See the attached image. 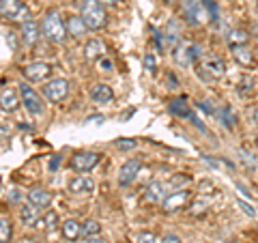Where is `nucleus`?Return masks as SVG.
I'll return each instance as SVG.
<instances>
[{"instance_id":"obj_9","label":"nucleus","mask_w":258,"mask_h":243,"mask_svg":"<svg viewBox=\"0 0 258 243\" xmlns=\"http://www.w3.org/2000/svg\"><path fill=\"white\" fill-rule=\"evenodd\" d=\"M22 76L26 78L28 82H43V80H47L52 76V65L43 63V60L24 65V67H22Z\"/></svg>"},{"instance_id":"obj_5","label":"nucleus","mask_w":258,"mask_h":243,"mask_svg":"<svg viewBox=\"0 0 258 243\" xmlns=\"http://www.w3.org/2000/svg\"><path fill=\"white\" fill-rule=\"evenodd\" d=\"M183 15L191 26H203L209 22V13L205 9L203 0H183Z\"/></svg>"},{"instance_id":"obj_10","label":"nucleus","mask_w":258,"mask_h":243,"mask_svg":"<svg viewBox=\"0 0 258 243\" xmlns=\"http://www.w3.org/2000/svg\"><path fill=\"white\" fill-rule=\"evenodd\" d=\"M187 200H189V192L187 190L172 192V194H168V196L161 200V209H164V213H174V211H179L181 207H185V202Z\"/></svg>"},{"instance_id":"obj_41","label":"nucleus","mask_w":258,"mask_h":243,"mask_svg":"<svg viewBox=\"0 0 258 243\" xmlns=\"http://www.w3.org/2000/svg\"><path fill=\"white\" fill-rule=\"evenodd\" d=\"M237 188L241 190V194H243V196H247V198H252V196H249V190H245V188H243V185H237Z\"/></svg>"},{"instance_id":"obj_44","label":"nucleus","mask_w":258,"mask_h":243,"mask_svg":"<svg viewBox=\"0 0 258 243\" xmlns=\"http://www.w3.org/2000/svg\"><path fill=\"white\" fill-rule=\"evenodd\" d=\"M254 120H256V125H258V106H256V110H254Z\"/></svg>"},{"instance_id":"obj_33","label":"nucleus","mask_w":258,"mask_h":243,"mask_svg":"<svg viewBox=\"0 0 258 243\" xmlns=\"http://www.w3.org/2000/svg\"><path fill=\"white\" fill-rule=\"evenodd\" d=\"M144 67L149 69V74H155V71H157V63H155V56H153L151 52H149L147 56H144Z\"/></svg>"},{"instance_id":"obj_21","label":"nucleus","mask_w":258,"mask_h":243,"mask_svg":"<svg viewBox=\"0 0 258 243\" xmlns=\"http://www.w3.org/2000/svg\"><path fill=\"white\" fill-rule=\"evenodd\" d=\"M168 108H170V114H174L176 118H187V120H191V116H194L189 103L185 101V99H172Z\"/></svg>"},{"instance_id":"obj_11","label":"nucleus","mask_w":258,"mask_h":243,"mask_svg":"<svg viewBox=\"0 0 258 243\" xmlns=\"http://www.w3.org/2000/svg\"><path fill=\"white\" fill-rule=\"evenodd\" d=\"M140 161L138 159H129L123 164V168H120V172H118V185L120 188H127V185H132L136 181V176H138L140 172Z\"/></svg>"},{"instance_id":"obj_17","label":"nucleus","mask_w":258,"mask_h":243,"mask_svg":"<svg viewBox=\"0 0 258 243\" xmlns=\"http://www.w3.org/2000/svg\"><path fill=\"white\" fill-rule=\"evenodd\" d=\"M95 190V181L91 176H74L69 181V192L74 194H91Z\"/></svg>"},{"instance_id":"obj_30","label":"nucleus","mask_w":258,"mask_h":243,"mask_svg":"<svg viewBox=\"0 0 258 243\" xmlns=\"http://www.w3.org/2000/svg\"><path fill=\"white\" fill-rule=\"evenodd\" d=\"M203 5H205V9L209 13V20H211V22L220 20V7H217L215 0H203Z\"/></svg>"},{"instance_id":"obj_7","label":"nucleus","mask_w":258,"mask_h":243,"mask_svg":"<svg viewBox=\"0 0 258 243\" xmlns=\"http://www.w3.org/2000/svg\"><path fill=\"white\" fill-rule=\"evenodd\" d=\"M101 159H103V153H95V151H78L76 155L71 157L69 166H71V170H76V172H88V170H93Z\"/></svg>"},{"instance_id":"obj_32","label":"nucleus","mask_w":258,"mask_h":243,"mask_svg":"<svg viewBox=\"0 0 258 243\" xmlns=\"http://www.w3.org/2000/svg\"><path fill=\"white\" fill-rule=\"evenodd\" d=\"M138 243H161V237H155L153 232H140Z\"/></svg>"},{"instance_id":"obj_27","label":"nucleus","mask_w":258,"mask_h":243,"mask_svg":"<svg viewBox=\"0 0 258 243\" xmlns=\"http://www.w3.org/2000/svg\"><path fill=\"white\" fill-rule=\"evenodd\" d=\"M13 224L9 217H0V243H11Z\"/></svg>"},{"instance_id":"obj_22","label":"nucleus","mask_w":258,"mask_h":243,"mask_svg":"<svg viewBox=\"0 0 258 243\" xmlns=\"http://www.w3.org/2000/svg\"><path fill=\"white\" fill-rule=\"evenodd\" d=\"M103 52H106V47H103L101 39H91V41H86V45H84V54H86L88 60L103 58Z\"/></svg>"},{"instance_id":"obj_12","label":"nucleus","mask_w":258,"mask_h":243,"mask_svg":"<svg viewBox=\"0 0 258 243\" xmlns=\"http://www.w3.org/2000/svg\"><path fill=\"white\" fill-rule=\"evenodd\" d=\"M28 202L32 207H37L39 211H41V209H47L50 207V202H52V192L43 190V188H32L28 192Z\"/></svg>"},{"instance_id":"obj_4","label":"nucleus","mask_w":258,"mask_h":243,"mask_svg":"<svg viewBox=\"0 0 258 243\" xmlns=\"http://www.w3.org/2000/svg\"><path fill=\"white\" fill-rule=\"evenodd\" d=\"M0 18L13 24H24L30 20V9L22 0H0Z\"/></svg>"},{"instance_id":"obj_24","label":"nucleus","mask_w":258,"mask_h":243,"mask_svg":"<svg viewBox=\"0 0 258 243\" xmlns=\"http://www.w3.org/2000/svg\"><path fill=\"white\" fill-rule=\"evenodd\" d=\"M215 116L222 120V125H224L226 129H232V127H235V114H232L230 106H226V103H222V106L215 108Z\"/></svg>"},{"instance_id":"obj_37","label":"nucleus","mask_w":258,"mask_h":243,"mask_svg":"<svg viewBox=\"0 0 258 243\" xmlns=\"http://www.w3.org/2000/svg\"><path fill=\"white\" fill-rule=\"evenodd\" d=\"M97 63H99V67H101L103 71H110V69H112V60H108V58H99Z\"/></svg>"},{"instance_id":"obj_13","label":"nucleus","mask_w":258,"mask_h":243,"mask_svg":"<svg viewBox=\"0 0 258 243\" xmlns=\"http://www.w3.org/2000/svg\"><path fill=\"white\" fill-rule=\"evenodd\" d=\"M64 24H67V35L71 39H84L88 26L82 20V15H69V18L64 20Z\"/></svg>"},{"instance_id":"obj_35","label":"nucleus","mask_w":258,"mask_h":243,"mask_svg":"<svg viewBox=\"0 0 258 243\" xmlns=\"http://www.w3.org/2000/svg\"><path fill=\"white\" fill-rule=\"evenodd\" d=\"M161 243H183V241H181L179 234L168 232V234H164V237H161Z\"/></svg>"},{"instance_id":"obj_31","label":"nucleus","mask_w":258,"mask_h":243,"mask_svg":"<svg viewBox=\"0 0 258 243\" xmlns=\"http://www.w3.org/2000/svg\"><path fill=\"white\" fill-rule=\"evenodd\" d=\"M114 144H116V149H120V151L136 149V140H129V138H118V140H116Z\"/></svg>"},{"instance_id":"obj_19","label":"nucleus","mask_w":258,"mask_h":243,"mask_svg":"<svg viewBox=\"0 0 258 243\" xmlns=\"http://www.w3.org/2000/svg\"><path fill=\"white\" fill-rule=\"evenodd\" d=\"M174 63L181 65V67H189V65L194 63L191 58V43H179L174 47Z\"/></svg>"},{"instance_id":"obj_6","label":"nucleus","mask_w":258,"mask_h":243,"mask_svg":"<svg viewBox=\"0 0 258 243\" xmlns=\"http://www.w3.org/2000/svg\"><path fill=\"white\" fill-rule=\"evenodd\" d=\"M18 91H20L22 106L26 108V112H30L32 116L43 114V99H41V97H39V93L32 91V86H28L26 82H22Z\"/></svg>"},{"instance_id":"obj_38","label":"nucleus","mask_w":258,"mask_h":243,"mask_svg":"<svg viewBox=\"0 0 258 243\" xmlns=\"http://www.w3.org/2000/svg\"><path fill=\"white\" fill-rule=\"evenodd\" d=\"M60 161H62V155H54V159L50 161V170H56V168H58Z\"/></svg>"},{"instance_id":"obj_43","label":"nucleus","mask_w":258,"mask_h":243,"mask_svg":"<svg viewBox=\"0 0 258 243\" xmlns=\"http://www.w3.org/2000/svg\"><path fill=\"white\" fill-rule=\"evenodd\" d=\"M0 136H9V129H7V127H0Z\"/></svg>"},{"instance_id":"obj_15","label":"nucleus","mask_w":258,"mask_h":243,"mask_svg":"<svg viewBox=\"0 0 258 243\" xmlns=\"http://www.w3.org/2000/svg\"><path fill=\"white\" fill-rule=\"evenodd\" d=\"M168 196V185L164 181H153L147 190H144V200L147 202H161Z\"/></svg>"},{"instance_id":"obj_42","label":"nucleus","mask_w":258,"mask_h":243,"mask_svg":"<svg viewBox=\"0 0 258 243\" xmlns=\"http://www.w3.org/2000/svg\"><path fill=\"white\" fill-rule=\"evenodd\" d=\"M88 120H95V123H103V116H91Z\"/></svg>"},{"instance_id":"obj_45","label":"nucleus","mask_w":258,"mask_h":243,"mask_svg":"<svg viewBox=\"0 0 258 243\" xmlns=\"http://www.w3.org/2000/svg\"><path fill=\"white\" fill-rule=\"evenodd\" d=\"M166 3H172V0H166Z\"/></svg>"},{"instance_id":"obj_18","label":"nucleus","mask_w":258,"mask_h":243,"mask_svg":"<svg viewBox=\"0 0 258 243\" xmlns=\"http://www.w3.org/2000/svg\"><path fill=\"white\" fill-rule=\"evenodd\" d=\"M232 56L241 67H252L254 65V52L249 50V45H235L232 47Z\"/></svg>"},{"instance_id":"obj_28","label":"nucleus","mask_w":258,"mask_h":243,"mask_svg":"<svg viewBox=\"0 0 258 243\" xmlns=\"http://www.w3.org/2000/svg\"><path fill=\"white\" fill-rule=\"evenodd\" d=\"M237 91H239L241 97L254 95V91H256V82H254V80L249 78V76H243V78L239 80V88H237Z\"/></svg>"},{"instance_id":"obj_40","label":"nucleus","mask_w":258,"mask_h":243,"mask_svg":"<svg viewBox=\"0 0 258 243\" xmlns=\"http://www.w3.org/2000/svg\"><path fill=\"white\" fill-rule=\"evenodd\" d=\"M99 3H101L103 7H112V5H116L118 0H99Z\"/></svg>"},{"instance_id":"obj_2","label":"nucleus","mask_w":258,"mask_h":243,"mask_svg":"<svg viewBox=\"0 0 258 243\" xmlns=\"http://www.w3.org/2000/svg\"><path fill=\"white\" fill-rule=\"evenodd\" d=\"M80 15L86 22L88 30H101L108 24V15L106 9L99 0H82V7H80Z\"/></svg>"},{"instance_id":"obj_26","label":"nucleus","mask_w":258,"mask_h":243,"mask_svg":"<svg viewBox=\"0 0 258 243\" xmlns=\"http://www.w3.org/2000/svg\"><path fill=\"white\" fill-rule=\"evenodd\" d=\"M37 211H39V209L32 207L30 202H28V207H22L20 209V220L24 222V226H37V222H39Z\"/></svg>"},{"instance_id":"obj_36","label":"nucleus","mask_w":258,"mask_h":243,"mask_svg":"<svg viewBox=\"0 0 258 243\" xmlns=\"http://www.w3.org/2000/svg\"><path fill=\"white\" fill-rule=\"evenodd\" d=\"M239 207H241V209H243V211H245V213H247L249 217H254V215H256V211H254V209H252V207H249V205H247V202H243V200H239Z\"/></svg>"},{"instance_id":"obj_25","label":"nucleus","mask_w":258,"mask_h":243,"mask_svg":"<svg viewBox=\"0 0 258 243\" xmlns=\"http://www.w3.org/2000/svg\"><path fill=\"white\" fill-rule=\"evenodd\" d=\"M228 45L230 47H235V45H247L249 43V32L243 30V28H235V30H230L228 32Z\"/></svg>"},{"instance_id":"obj_8","label":"nucleus","mask_w":258,"mask_h":243,"mask_svg":"<svg viewBox=\"0 0 258 243\" xmlns=\"http://www.w3.org/2000/svg\"><path fill=\"white\" fill-rule=\"evenodd\" d=\"M43 95L54 103H60L69 97V82L64 78H54L50 82H45L43 86Z\"/></svg>"},{"instance_id":"obj_23","label":"nucleus","mask_w":258,"mask_h":243,"mask_svg":"<svg viewBox=\"0 0 258 243\" xmlns=\"http://www.w3.org/2000/svg\"><path fill=\"white\" fill-rule=\"evenodd\" d=\"M91 97L97 103H108V101H112L114 95H112V88L108 84H95L91 88Z\"/></svg>"},{"instance_id":"obj_3","label":"nucleus","mask_w":258,"mask_h":243,"mask_svg":"<svg viewBox=\"0 0 258 243\" xmlns=\"http://www.w3.org/2000/svg\"><path fill=\"white\" fill-rule=\"evenodd\" d=\"M196 74L205 82H215L226 74V63L220 56H205L196 63Z\"/></svg>"},{"instance_id":"obj_34","label":"nucleus","mask_w":258,"mask_h":243,"mask_svg":"<svg viewBox=\"0 0 258 243\" xmlns=\"http://www.w3.org/2000/svg\"><path fill=\"white\" fill-rule=\"evenodd\" d=\"M56 224H58V215H56V213H52V211H50V213H47V215L43 217V226H45L47 230H52Z\"/></svg>"},{"instance_id":"obj_20","label":"nucleus","mask_w":258,"mask_h":243,"mask_svg":"<svg viewBox=\"0 0 258 243\" xmlns=\"http://www.w3.org/2000/svg\"><path fill=\"white\" fill-rule=\"evenodd\" d=\"M60 232L67 241H74L78 237H82V224H80L78 220H64L60 224Z\"/></svg>"},{"instance_id":"obj_1","label":"nucleus","mask_w":258,"mask_h":243,"mask_svg":"<svg viewBox=\"0 0 258 243\" xmlns=\"http://www.w3.org/2000/svg\"><path fill=\"white\" fill-rule=\"evenodd\" d=\"M41 35L45 39H50L52 43H64L67 41V24L60 18V13L56 9H50L43 15V22H41Z\"/></svg>"},{"instance_id":"obj_14","label":"nucleus","mask_w":258,"mask_h":243,"mask_svg":"<svg viewBox=\"0 0 258 243\" xmlns=\"http://www.w3.org/2000/svg\"><path fill=\"white\" fill-rule=\"evenodd\" d=\"M39 37H41V28L37 26V22L28 20V22H24V24H22V43L26 45V47L37 45Z\"/></svg>"},{"instance_id":"obj_29","label":"nucleus","mask_w":258,"mask_h":243,"mask_svg":"<svg viewBox=\"0 0 258 243\" xmlns=\"http://www.w3.org/2000/svg\"><path fill=\"white\" fill-rule=\"evenodd\" d=\"M101 232V224L97 220H88L82 224V237L88 239V237H97V234Z\"/></svg>"},{"instance_id":"obj_39","label":"nucleus","mask_w":258,"mask_h":243,"mask_svg":"<svg viewBox=\"0 0 258 243\" xmlns=\"http://www.w3.org/2000/svg\"><path fill=\"white\" fill-rule=\"evenodd\" d=\"M86 243H103V239L99 237V234H97V237H88Z\"/></svg>"},{"instance_id":"obj_16","label":"nucleus","mask_w":258,"mask_h":243,"mask_svg":"<svg viewBox=\"0 0 258 243\" xmlns=\"http://www.w3.org/2000/svg\"><path fill=\"white\" fill-rule=\"evenodd\" d=\"M20 91H15V88H5L3 93H0V108L5 112H15L18 106L22 103V99L18 97Z\"/></svg>"}]
</instances>
